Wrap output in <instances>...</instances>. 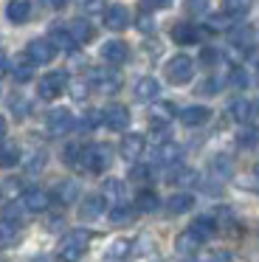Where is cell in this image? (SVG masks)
I'll list each match as a JSON object with an SVG mask.
<instances>
[{"mask_svg": "<svg viewBox=\"0 0 259 262\" xmlns=\"http://www.w3.org/2000/svg\"><path fill=\"white\" fill-rule=\"evenodd\" d=\"M88 245H90V231H88V228H73V231H68L65 237L59 239L56 254H59L62 262H76V259H82V256H84Z\"/></svg>", "mask_w": 259, "mask_h": 262, "instance_id": "1", "label": "cell"}, {"mask_svg": "<svg viewBox=\"0 0 259 262\" xmlns=\"http://www.w3.org/2000/svg\"><path fill=\"white\" fill-rule=\"evenodd\" d=\"M110 161H113V152H110V147H107V144H90V147H82L79 169L99 175V172H104L107 166H110Z\"/></svg>", "mask_w": 259, "mask_h": 262, "instance_id": "2", "label": "cell"}, {"mask_svg": "<svg viewBox=\"0 0 259 262\" xmlns=\"http://www.w3.org/2000/svg\"><path fill=\"white\" fill-rule=\"evenodd\" d=\"M191 76H195V59L189 54H175L166 62V79L172 85H186Z\"/></svg>", "mask_w": 259, "mask_h": 262, "instance_id": "3", "label": "cell"}, {"mask_svg": "<svg viewBox=\"0 0 259 262\" xmlns=\"http://www.w3.org/2000/svg\"><path fill=\"white\" fill-rule=\"evenodd\" d=\"M45 127H48V133H51L54 138H59V136H68V133L76 127V119H73L71 110L56 107V110H51V113H48V119H45Z\"/></svg>", "mask_w": 259, "mask_h": 262, "instance_id": "4", "label": "cell"}, {"mask_svg": "<svg viewBox=\"0 0 259 262\" xmlns=\"http://www.w3.org/2000/svg\"><path fill=\"white\" fill-rule=\"evenodd\" d=\"M88 82L99 93H116L118 88H121V76H118L113 68H93L88 74Z\"/></svg>", "mask_w": 259, "mask_h": 262, "instance_id": "5", "label": "cell"}, {"mask_svg": "<svg viewBox=\"0 0 259 262\" xmlns=\"http://www.w3.org/2000/svg\"><path fill=\"white\" fill-rule=\"evenodd\" d=\"M65 88H68V76L62 74V71H51V74H45L42 79H39L37 91L42 99H56V96L65 93Z\"/></svg>", "mask_w": 259, "mask_h": 262, "instance_id": "6", "label": "cell"}, {"mask_svg": "<svg viewBox=\"0 0 259 262\" xmlns=\"http://www.w3.org/2000/svg\"><path fill=\"white\" fill-rule=\"evenodd\" d=\"M51 200H54V198H51L45 189L31 186V189H26V192L20 194V200H17V203H20L26 211H31V214H39V211H45L51 206Z\"/></svg>", "mask_w": 259, "mask_h": 262, "instance_id": "7", "label": "cell"}, {"mask_svg": "<svg viewBox=\"0 0 259 262\" xmlns=\"http://www.w3.org/2000/svg\"><path fill=\"white\" fill-rule=\"evenodd\" d=\"M101 121H104L113 133H124L130 127V110L124 107V104H110V107L101 110Z\"/></svg>", "mask_w": 259, "mask_h": 262, "instance_id": "8", "label": "cell"}, {"mask_svg": "<svg viewBox=\"0 0 259 262\" xmlns=\"http://www.w3.org/2000/svg\"><path fill=\"white\" fill-rule=\"evenodd\" d=\"M26 57L31 59L34 65H48L51 59L56 57V48L51 40H31L26 46Z\"/></svg>", "mask_w": 259, "mask_h": 262, "instance_id": "9", "label": "cell"}, {"mask_svg": "<svg viewBox=\"0 0 259 262\" xmlns=\"http://www.w3.org/2000/svg\"><path fill=\"white\" fill-rule=\"evenodd\" d=\"M127 57H130V48H127V42H124V40H107L104 46H101V59L110 62V65L127 62Z\"/></svg>", "mask_w": 259, "mask_h": 262, "instance_id": "10", "label": "cell"}, {"mask_svg": "<svg viewBox=\"0 0 259 262\" xmlns=\"http://www.w3.org/2000/svg\"><path fill=\"white\" fill-rule=\"evenodd\" d=\"M104 26L110 31H124L130 26V12L127 6H121V3H116V6H107L104 9Z\"/></svg>", "mask_w": 259, "mask_h": 262, "instance_id": "11", "label": "cell"}, {"mask_svg": "<svg viewBox=\"0 0 259 262\" xmlns=\"http://www.w3.org/2000/svg\"><path fill=\"white\" fill-rule=\"evenodd\" d=\"M144 136H138V133H130V136L121 138V147H118V152H121L124 161H138L141 155H144Z\"/></svg>", "mask_w": 259, "mask_h": 262, "instance_id": "12", "label": "cell"}, {"mask_svg": "<svg viewBox=\"0 0 259 262\" xmlns=\"http://www.w3.org/2000/svg\"><path fill=\"white\" fill-rule=\"evenodd\" d=\"M180 155H183V149H180L178 144L163 141V144H158V147H155V164H161V166H178Z\"/></svg>", "mask_w": 259, "mask_h": 262, "instance_id": "13", "label": "cell"}, {"mask_svg": "<svg viewBox=\"0 0 259 262\" xmlns=\"http://www.w3.org/2000/svg\"><path fill=\"white\" fill-rule=\"evenodd\" d=\"M101 198H104V203H110L113 209H116V206H124L127 189H124V183H121V181L110 178V181H104V186H101Z\"/></svg>", "mask_w": 259, "mask_h": 262, "instance_id": "14", "label": "cell"}, {"mask_svg": "<svg viewBox=\"0 0 259 262\" xmlns=\"http://www.w3.org/2000/svg\"><path fill=\"white\" fill-rule=\"evenodd\" d=\"M208 119H211V110L203 107V104H191V107L180 110V121H183L186 127H200V124H206Z\"/></svg>", "mask_w": 259, "mask_h": 262, "instance_id": "15", "label": "cell"}, {"mask_svg": "<svg viewBox=\"0 0 259 262\" xmlns=\"http://www.w3.org/2000/svg\"><path fill=\"white\" fill-rule=\"evenodd\" d=\"M175 119V104L172 102H155L149 107V121L152 127H166Z\"/></svg>", "mask_w": 259, "mask_h": 262, "instance_id": "16", "label": "cell"}, {"mask_svg": "<svg viewBox=\"0 0 259 262\" xmlns=\"http://www.w3.org/2000/svg\"><path fill=\"white\" fill-rule=\"evenodd\" d=\"M166 183H172V186H191V183H197V172L178 164L166 172Z\"/></svg>", "mask_w": 259, "mask_h": 262, "instance_id": "17", "label": "cell"}, {"mask_svg": "<svg viewBox=\"0 0 259 262\" xmlns=\"http://www.w3.org/2000/svg\"><path fill=\"white\" fill-rule=\"evenodd\" d=\"M68 34H71V40L76 42V46H82V42H90L93 40V26L88 23V20H71L68 23Z\"/></svg>", "mask_w": 259, "mask_h": 262, "instance_id": "18", "label": "cell"}, {"mask_svg": "<svg viewBox=\"0 0 259 262\" xmlns=\"http://www.w3.org/2000/svg\"><path fill=\"white\" fill-rule=\"evenodd\" d=\"M104 206L107 203H104L101 194H90V198H84L82 206H79V217H82V220H96V217L104 211Z\"/></svg>", "mask_w": 259, "mask_h": 262, "instance_id": "19", "label": "cell"}, {"mask_svg": "<svg viewBox=\"0 0 259 262\" xmlns=\"http://www.w3.org/2000/svg\"><path fill=\"white\" fill-rule=\"evenodd\" d=\"M203 245V239L197 237L191 228H186V231L178 234V239H175V248H178V254H197Z\"/></svg>", "mask_w": 259, "mask_h": 262, "instance_id": "20", "label": "cell"}, {"mask_svg": "<svg viewBox=\"0 0 259 262\" xmlns=\"http://www.w3.org/2000/svg\"><path fill=\"white\" fill-rule=\"evenodd\" d=\"M158 91H161V85H158V79H152V76H144V79L135 82V99L138 102H152V99H158Z\"/></svg>", "mask_w": 259, "mask_h": 262, "instance_id": "21", "label": "cell"}, {"mask_svg": "<svg viewBox=\"0 0 259 262\" xmlns=\"http://www.w3.org/2000/svg\"><path fill=\"white\" fill-rule=\"evenodd\" d=\"M172 40L178 42V46H195V42L200 40V31H197L191 23H178L172 29Z\"/></svg>", "mask_w": 259, "mask_h": 262, "instance_id": "22", "label": "cell"}, {"mask_svg": "<svg viewBox=\"0 0 259 262\" xmlns=\"http://www.w3.org/2000/svg\"><path fill=\"white\" fill-rule=\"evenodd\" d=\"M20 164V147L14 141H0V169H14Z\"/></svg>", "mask_w": 259, "mask_h": 262, "instance_id": "23", "label": "cell"}, {"mask_svg": "<svg viewBox=\"0 0 259 262\" xmlns=\"http://www.w3.org/2000/svg\"><path fill=\"white\" fill-rule=\"evenodd\" d=\"M28 14H31V0H9L6 17H9L11 23H26Z\"/></svg>", "mask_w": 259, "mask_h": 262, "instance_id": "24", "label": "cell"}, {"mask_svg": "<svg viewBox=\"0 0 259 262\" xmlns=\"http://www.w3.org/2000/svg\"><path fill=\"white\" fill-rule=\"evenodd\" d=\"M191 206H195V198H191L189 192H178V194H172V198L166 200V211H169V214H186Z\"/></svg>", "mask_w": 259, "mask_h": 262, "instance_id": "25", "label": "cell"}, {"mask_svg": "<svg viewBox=\"0 0 259 262\" xmlns=\"http://www.w3.org/2000/svg\"><path fill=\"white\" fill-rule=\"evenodd\" d=\"M11 76H14L17 82H28V79L34 76V62H31L28 57H23V54H20V57L11 62Z\"/></svg>", "mask_w": 259, "mask_h": 262, "instance_id": "26", "label": "cell"}, {"mask_svg": "<svg viewBox=\"0 0 259 262\" xmlns=\"http://www.w3.org/2000/svg\"><path fill=\"white\" fill-rule=\"evenodd\" d=\"M251 6H253V0H223V12H225V17H245L248 12H251Z\"/></svg>", "mask_w": 259, "mask_h": 262, "instance_id": "27", "label": "cell"}, {"mask_svg": "<svg viewBox=\"0 0 259 262\" xmlns=\"http://www.w3.org/2000/svg\"><path fill=\"white\" fill-rule=\"evenodd\" d=\"M17 239H20V223H11V220L0 223V248H9Z\"/></svg>", "mask_w": 259, "mask_h": 262, "instance_id": "28", "label": "cell"}, {"mask_svg": "<svg viewBox=\"0 0 259 262\" xmlns=\"http://www.w3.org/2000/svg\"><path fill=\"white\" fill-rule=\"evenodd\" d=\"M211 175L217 178V181H225V178H231V172H234V164H231L228 155H217V158H211Z\"/></svg>", "mask_w": 259, "mask_h": 262, "instance_id": "29", "label": "cell"}, {"mask_svg": "<svg viewBox=\"0 0 259 262\" xmlns=\"http://www.w3.org/2000/svg\"><path fill=\"white\" fill-rule=\"evenodd\" d=\"M54 198L59 200V203H73V200L79 198V183L76 181H62L59 186H56Z\"/></svg>", "mask_w": 259, "mask_h": 262, "instance_id": "30", "label": "cell"}, {"mask_svg": "<svg viewBox=\"0 0 259 262\" xmlns=\"http://www.w3.org/2000/svg\"><path fill=\"white\" fill-rule=\"evenodd\" d=\"M189 228H191V231H195L197 237L203 239V243H206V239L211 237L214 231H217V223H214V217H197V220L191 223Z\"/></svg>", "mask_w": 259, "mask_h": 262, "instance_id": "31", "label": "cell"}, {"mask_svg": "<svg viewBox=\"0 0 259 262\" xmlns=\"http://www.w3.org/2000/svg\"><path fill=\"white\" fill-rule=\"evenodd\" d=\"M195 262H231V251L225 248H206V251H197Z\"/></svg>", "mask_w": 259, "mask_h": 262, "instance_id": "32", "label": "cell"}, {"mask_svg": "<svg viewBox=\"0 0 259 262\" xmlns=\"http://www.w3.org/2000/svg\"><path fill=\"white\" fill-rule=\"evenodd\" d=\"M158 206H161V200H158V194L149 192V189L138 192V198H135V211H155Z\"/></svg>", "mask_w": 259, "mask_h": 262, "instance_id": "33", "label": "cell"}, {"mask_svg": "<svg viewBox=\"0 0 259 262\" xmlns=\"http://www.w3.org/2000/svg\"><path fill=\"white\" fill-rule=\"evenodd\" d=\"M228 110H231V119L240 121V124H245L251 119V102H245V99H234Z\"/></svg>", "mask_w": 259, "mask_h": 262, "instance_id": "34", "label": "cell"}, {"mask_svg": "<svg viewBox=\"0 0 259 262\" xmlns=\"http://www.w3.org/2000/svg\"><path fill=\"white\" fill-rule=\"evenodd\" d=\"M253 40H256V31L248 29V26H240V29L231 34V42H234V46H240V48H251Z\"/></svg>", "mask_w": 259, "mask_h": 262, "instance_id": "35", "label": "cell"}, {"mask_svg": "<svg viewBox=\"0 0 259 262\" xmlns=\"http://www.w3.org/2000/svg\"><path fill=\"white\" fill-rule=\"evenodd\" d=\"M133 217H135V209H130L127 203L110 209V223H113V226H124V223H130Z\"/></svg>", "mask_w": 259, "mask_h": 262, "instance_id": "36", "label": "cell"}, {"mask_svg": "<svg viewBox=\"0 0 259 262\" xmlns=\"http://www.w3.org/2000/svg\"><path fill=\"white\" fill-rule=\"evenodd\" d=\"M51 42H54V48H76V42L71 40V34H68V29H54L48 37Z\"/></svg>", "mask_w": 259, "mask_h": 262, "instance_id": "37", "label": "cell"}, {"mask_svg": "<svg viewBox=\"0 0 259 262\" xmlns=\"http://www.w3.org/2000/svg\"><path fill=\"white\" fill-rule=\"evenodd\" d=\"M236 141H240V147H256L259 144V127H242Z\"/></svg>", "mask_w": 259, "mask_h": 262, "instance_id": "38", "label": "cell"}, {"mask_svg": "<svg viewBox=\"0 0 259 262\" xmlns=\"http://www.w3.org/2000/svg\"><path fill=\"white\" fill-rule=\"evenodd\" d=\"M130 248H133L130 239H116V243L110 245V251H107V256H110V259H124V256H130Z\"/></svg>", "mask_w": 259, "mask_h": 262, "instance_id": "39", "label": "cell"}, {"mask_svg": "<svg viewBox=\"0 0 259 262\" xmlns=\"http://www.w3.org/2000/svg\"><path fill=\"white\" fill-rule=\"evenodd\" d=\"M152 178V169L146 164H135L133 169H130V181H135V183H146Z\"/></svg>", "mask_w": 259, "mask_h": 262, "instance_id": "40", "label": "cell"}, {"mask_svg": "<svg viewBox=\"0 0 259 262\" xmlns=\"http://www.w3.org/2000/svg\"><path fill=\"white\" fill-rule=\"evenodd\" d=\"M62 155H65V164L68 166H79V158H82V144H68Z\"/></svg>", "mask_w": 259, "mask_h": 262, "instance_id": "41", "label": "cell"}, {"mask_svg": "<svg viewBox=\"0 0 259 262\" xmlns=\"http://www.w3.org/2000/svg\"><path fill=\"white\" fill-rule=\"evenodd\" d=\"M186 12L189 14H206L208 12V0H186Z\"/></svg>", "mask_w": 259, "mask_h": 262, "instance_id": "42", "label": "cell"}, {"mask_svg": "<svg viewBox=\"0 0 259 262\" xmlns=\"http://www.w3.org/2000/svg\"><path fill=\"white\" fill-rule=\"evenodd\" d=\"M99 121H101V113H99V110H88V113H84V119H82V127H84V130H93Z\"/></svg>", "mask_w": 259, "mask_h": 262, "instance_id": "43", "label": "cell"}, {"mask_svg": "<svg viewBox=\"0 0 259 262\" xmlns=\"http://www.w3.org/2000/svg\"><path fill=\"white\" fill-rule=\"evenodd\" d=\"M42 166H45V155H42V152H34L31 158H28L26 169H28V172H39Z\"/></svg>", "mask_w": 259, "mask_h": 262, "instance_id": "44", "label": "cell"}, {"mask_svg": "<svg viewBox=\"0 0 259 262\" xmlns=\"http://www.w3.org/2000/svg\"><path fill=\"white\" fill-rule=\"evenodd\" d=\"M71 96L76 99V102H84V99H88V85H84V82H73V85H71Z\"/></svg>", "mask_w": 259, "mask_h": 262, "instance_id": "45", "label": "cell"}, {"mask_svg": "<svg viewBox=\"0 0 259 262\" xmlns=\"http://www.w3.org/2000/svg\"><path fill=\"white\" fill-rule=\"evenodd\" d=\"M104 9V0H82V12L88 14H99Z\"/></svg>", "mask_w": 259, "mask_h": 262, "instance_id": "46", "label": "cell"}, {"mask_svg": "<svg viewBox=\"0 0 259 262\" xmlns=\"http://www.w3.org/2000/svg\"><path fill=\"white\" fill-rule=\"evenodd\" d=\"M217 88H220L217 79H206V82L200 85V91H197V93H203V96H214V93H217Z\"/></svg>", "mask_w": 259, "mask_h": 262, "instance_id": "47", "label": "cell"}, {"mask_svg": "<svg viewBox=\"0 0 259 262\" xmlns=\"http://www.w3.org/2000/svg\"><path fill=\"white\" fill-rule=\"evenodd\" d=\"M11 110H14V113L20 116V119H23V116L28 113V102H26V99H23V102H20V96H14V99H11Z\"/></svg>", "mask_w": 259, "mask_h": 262, "instance_id": "48", "label": "cell"}, {"mask_svg": "<svg viewBox=\"0 0 259 262\" xmlns=\"http://www.w3.org/2000/svg\"><path fill=\"white\" fill-rule=\"evenodd\" d=\"M208 29H211V31L228 29V17H211V20H208Z\"/></svg>", "mask_w": 259, "mask_h": 262, "instance_id": "49", "label": "cell"}, {"mask_svg": "<svg viewBox=\"0 0 259 262\" xmlns=\"http://www.w3.org/2000/svg\"><path fill=\"white\" fill-rule=\"evenodd\" d=\"M231 85H234V88H245V74H242L240 68L231 71Z\"/></svg>", "mask_w": 259, "mask_h": 262, "instance_id": "50", "label": "cell"}, {"mask_svg": "<svg viewBox=\"0 0 259 262\" xmlns=\"http://www.w3.org/2000/svg\"><path fill=\"white\" fill-rule=\"evenodd\" d=\"M138 29L144 31V34H149V31L155 29V26H152V17H149V14H141V17H138Z\"/></svg>", "mask_w": 259, "mask_h": 262, "instance_id": "51", "label": "cell"}, {"mask_svg": "<svg viewBox=\"0 0 259 262\" xmlns=\"http://www.w3.org/2000/svg\"><path fill=\"white\" fill-rule=\"evenodd\" d=\"M146 9H169L172 6V0H144Z\"/></svg>", "mask_w": 259, "mask_h": 262, "instance_id": "52", "label": "cell"}, {"mask_svg": "<svg viewBox=\"0 0 259 262\" xmlns=\"http://www.w3.org/2000/svg\"><path fill=\"white\" fill-rule=\"evenodd\" d=\"M6 71H9V59H6V54L0 51V79L6 76Z\"/></svg>", "mask_w": 259, "mask_h": 262, "instance_id": "53", "label": "cell"}, {"mask_svg": "<svg viewBox=\"0 0 259 262\" xmlns=\"http://www.w3.org/2000/svg\"><path fill=\"white\" fill-rule=\"evenodd\" d=\"M214 59H217V51L206 48V51H203V62H214Z\"/></svg>", "mask_w": 259, "mask_h": 262, "instance_id": "54", "label": "cell"}, {"mask_svg": "<svg viewBox=\"0 0 259 262\" xmlns=\"http://www.w3.org/2000/svg\"><path fill=\"white\" fill-rule=\"evenodd\" d=\"M68 3H71V0H48V6H51V9H65Z\"/></svg>", "mask_w": 259, "mask_h": 262, "instance_id": "55", "label": "cell"}, {"mask_svg": "<svg viewBox=\"0 0 259 262\" xmlns=\"http://www.w3.org/2000/svg\"><path fill=\"white\" fill-rule=\"evenodd\" d=\"M3 136H6V119L0 116V141H3Z\"/></svg>", "mask_w": 259, "mask_h": 262, "instance_id": "56", "label": "cell"}, {"mask_svg": "<svg viewBox=\"0 0 259 262\" xmlns=\"http://www.w3.org/2000/svg\"><path fill=\"white\" fill-rule=\"evenodd\" d=\"M251 116H259V99H256V102H251Z\"/></svg>", "mask_w": 259, "mask_h": 262, "instance_id": "57", "label": "cell"}, {"mask_svg": "<svg viewBox=\"0 0 259 262\" xmlns=\"http://www.w3.org/2000/svg\"><path fill=\"white\" fill-rule=\"evenodd\" d=\"M0 203H3V192H0Z\"/></svg>", "mask_w": 259, "mask_h": 262, "instance_id": "58", "label": "cell"}, {"mask_svg": "<svg viewBox=\"0 0 259 262\" xmlns=\"http://www.w3.org/2000/svg\"><path fill=\"white\" fill-rule=\"evenodd\" d=\"M256 76H259V65H256Z\"/></svg>", "mask_w": 259, "mask_h": 262, "instance_id": "59", "label": "cell"}, {"mask_svg": "<svg viewBox=\"0 0 259 262\" xmlns=\"http://www.w3.org/2000/svg\"><path fill=\"white\" fill-rule=\"evenodd\" d=\"M37 262H45V259H37Z\"/></svg>", "mask_w": 259, "mask_h": 262, "instance_id": "60", "label": "cell"}, {"mask_svg": "<svg viewBox=\"0 0 259 262\" xmlns=\"http://www.w3.org/2000/svg\"><path fill=\"white\" fill-rule=\"evenodd\" d=\"M256 172H259V164H256Z\"/></svg>", "mask_w": 259, "mask_h": 262, "instance_id": "61", "label": "cell"}]
</instances>
